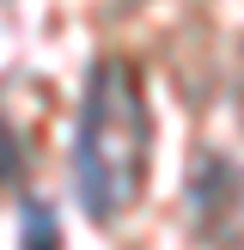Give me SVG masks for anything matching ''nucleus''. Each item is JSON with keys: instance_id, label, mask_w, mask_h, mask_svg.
<instances>
[{"instance_id": "obj_2", "label": "nucleus", "mask_w": 244, "mask_h": 250, "mask_svg": "<svg viewBox=\"0 0 244 250\" xmlns=\"http://www.w3.org/2000/svg\"><path fill=\"white\" fill-rule=\"evenodd\" d=\"M24 226H31V250H55V220H49V208H24Z\"/></svg>"}, {"instance_id": "obj_1", "label": "nucleus", "mask_w": 244, "mask_h": 250, "mask_svg": "<svg viewBox=\"0 0 244 250\" xmlns=\"http://www.w3.org/2000/svg\"><path fill=\"white\" fill-rule=\"evenodd\" d=\"M146 171V110L141 85L122 61H98L92 85H85L80 134H73V189H80L85 214L104 226L134 202Z\"/></svg>"}]
</instances>
